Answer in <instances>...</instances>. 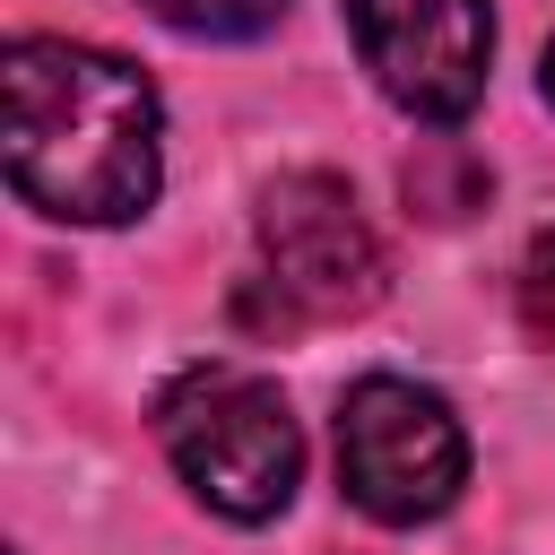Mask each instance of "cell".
I'll return each mask as SVG.
<instances>
[{
  "mask_svg": "<svg viewBox=\"0 0 555 555\" xmlns=\"http://www.w3.org/2000/svg\"><path fill=\"white\" fill-rule=\"evenodd\" d=\"M9 182L61 225H121L156 199V87L121 52L17 35L0 52Z\"/></svg>",
  "mask_w": 555,
  "mask_h": 555,
  "instance_id": "1",
  "label": "cell"
},
{
  "mask_svg": "<svg viewBox=\"0 0 555 555\" xmlns=\"http://www.w3.org/2000/svg\"><path fill=\"white\" fill-rule=\"evenodd\" d=\"M156 434H165L173 477L208 512H225V520H278L295 503L304 434H295L278 382L234 373V364H199V373H182L156 399Z\"/></svg>",
  "mask_w": 555,
  "mask_h": 555,
  "instance_id": "2",
  "label": "cell"
},
{
  "mask_svg": "<svg viewBox=\"0 0 555 555\" xmlns=\"http://www.w3.org/2000/svg\"><path fill=\"white\" fill-rule=\"evenodd\" d=\"M338 486H347V503L364 520L416 529V520L460 503L468 434H460V416L434 390H416L399 373H364L338 399Z\"/></svg>",
  "mask_w": 555,
  "mask_h": 555,
  "instance_id": "3",
  "label": "cell"
},
{
  "mask_svg": "<svg viewBox=\"0 0 555 555\" xmlns=\"http://www.w3.org/2000/svg\"><path fill=\"white\" fill-rule=\"evenodd\" d=\"M260 260L278 321H347L382 304V243L338 173H278L260 191Z\"/></svg>",
  "mask_w": 555,
  "mask_h": 555,
  "instance_id": "4",
  "label": "cell"
},
{
  "mask_svg": "<svg viewBox=\"0 0 555 555\" xmlns=\"http://www.w3.org/2000/svg\"><path fill=\"white\" fill-rule=\"evenodd\" d=\"M356 61L416 121H460L486 95L494 9L486 0H347Z\"/></svg>",
  "mask_w": 555,
  "mask_h": 555,
  "instance_id": "5",
  "label": "cell"
},
{
  "mask_svg": "<svg viewBox=\"0 0 555 555\" xmlns=\"http://www.w3.org/2000/svg\"><path fill=\"white\" fill-rule=\"evenodd\" d=\"M165 26H182V35H217V43H243V35H260V26H278V9L286 0H147Z\"/></svg>",
  "mask_w": 555,
  "mask_h": 555,
  "instance_id": "6",
  "label": "cell"
},
{
  "mask_svg": "<svg viewBox=\"0 0 555 555\" xmlns=\"http://www.w3.org/2000/svg\"><path fill=\"white\" fill-rule=\"evenodd\" d=\"M520 330L555 356V234H538L520 260Z\"/></svg>",
  "mask_w": 555,
  "mask_h": 555,
  "instance_id": "7",
  "label": "cell"
},
{
  "mask_svg": "<svg viewBox=\"0 0 555 555\" xmlns=\"http://www.w3.org/2000/svg\"><path fill=\"white\" fill-rule=\"evenodd\" d=\"M546 95H555V43H546Z\"/></svg>",
  "mask_w": 555,
  "mask_h": 555,
  "instance_id": "8",
  "label": "cell"
}]
</instances>
